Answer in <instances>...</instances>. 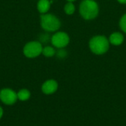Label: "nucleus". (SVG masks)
Instances as JSON below:
<instances>
[{
	"label": "nucleus",
	"mask_w": 126,
	"mask_h": 126,
	"mask_svg": "<svg viewBox=\"0 0 126 126\" xmlns=\"http://www.w3.org/2000/svg\"><path fill=\"white\" fill-rule=\"evenodd\" d=\"M110 42L109 39L102 35H97L92 37L89 42L90 50L95 55H100L106 53L109 49Z\"/></svg>",
	"instance_id": "f257e3e1"
},
{
	"label": "nucleus",
	"mask_w": 126,
	"mask_h": 126,
	"mask_svg": "<svg viewBox=\"0 0 126 126\" xmlns=\"http://www.w3.org/2000/svg\"><path fill=\"white\" fill-rule=\"evenodd\" d=\"M79 12L85 20L94 19L99 13L98 4L94 0H83L80 4Z\"/></svg>",
	"instance_id": "f03ea898"
},
{
	"label": "nucleus",
	"mask_w": 126,
	"mask_h": 126,
	"mask_svg": "<svg viewBox=\"0 0 126 126\" xmlns=\"http://www.w3.org/2000/svg\"><path fill=\"white\" fill-rule=\"evenodd\" d=\"M60 19L51 13L41 15V26L47 32H56L61 27Z\"/></svg>",
	"instance_id": "7ed1b4c3"
},
{
	"label": "nucleus",
	"mask_w": 126,
	"mask_h": 126,
	"mask_svg": "<svg viewBox=\"0 0 126 126\" xmlns=\"http://www.w3.org/2000/svg\"><path fill=\"white\" fill-rule=\"evenodd\" d=\"M43 46L40 41H32L25 44L23 48L24 55L29 58H34L42 54Z\"/></svg>",
	"instance_id": "20e7f679"
},
{
	"label": "nucleus",
	"mask_w": 126,
	"mask_h": 126,
	"mask_svg": "<svg viewBox=\"0 0 126 126\" xmlns=\"http://www.w3.org/2000/svg\"><path fill=\"white\" fill-rule=\"evenodd\" d=\"M50 40L52 46L58 49L66 47L70 41L69 35L66 32L61 31L56 32L54 35H52Z\"/></svg>",
	"instance_id": "39448f33"
},
{
	"label": "nucleus",
	"mask_w": 126,
	"mask_h": 126,
	"mask_svg": "<svg viewBox=\"0 0 126 126\" xmlns=\"http://www.w3.org/2000/svg\"><path fill=\"white\" fill-rule=\"evenodd\" d=\"M17 94L10 89H4L0 92V100L7 105H13L17 100Z\"/></svg>",
	"instance_id": "423d86ee"
},
{
	"label": "nucleus",
	"mask_w": 126,
	"mask_h": 126,
	"mask_svg": "<svg viewBox=\"0 0 126 126\" xmlns=\"http://www.w3.org/2000/svg\"><path fill=\"white\" fill-rule=\"evenodd\" d=\"M58 88V82L52 79L45 81L41 86L42 92L46 94H52L55 93L57 91Z\"/></svg>",
	"instance_id": "0eeeda50"
},
{
	"label": "nucleus",
	"mask_w": 126,
	"mask_h": 126,
	"mask_svg": "<svg viewBox=\"0 0 126 126\" xmlns=\"http://www.w3.org/2000/svg\"><path fill=\"white\" fill-rule=\"evenodd\" d=\"M110 44L114 46L121 45L124 41V35L120 32H114L111 33L109 39Z\"/></svg>",
	"instance_id": "6e6552de"
},
{
	"label": "nucleus",
	"mask_w": 126,
	"mask_h": 126,
	"mask_svg": "<svg viewBox=\"0 0 126 126\" xmlns=\"http://www.w3.org/2000/svg\"><path fill=\"white\" fill-rule=\"evenodd\" d=\"M51 2L49 0H39L37 3V9L41 14L47 13L50 9Z\"/></svg>",
	"instance_id": "1a4fd4ad"
},
{
	"label": "nucleus",
	"mask_w": 126,
	"mask_h": 126,
	"mask_svg": "<svg viewBox=\"0 0 126 126\" xmlns=\"http://www.w3.org/2000/svg\"><path fill=\"white\" fill-rule=\"evenodd\" d=\"M55 53H56V51H55V48L51 46H46V47H43L42 54L47 58H51V57L54 56L55 55Z\"/></svg>",
	"instance_id": "9d476101"
},
{
	"label": "nucleus",
	"mask_w": 126,
	"mask_h": 126,
	"mask_svg": "<svg viewBox=\"0 0 126 126\" xmlns=\"http://www.w3.org/2000/svg\"><path fill=\"white\" fill-rule=\"evenodd\" d=\"M17 96H18V98L20 100L24 101V100H28L30 98V92L27 89H21L18 92Z\"/></svg>",
	"instance_id": "9b49d317"
},
{
	"label": "nucleus",
	"mask_w": 126,
	"mask_h": 126,
	"mask_svg": "<svg viewBox=\"0 0 126 126\" xmlns=\"http://www.w3.org/2000/svg\"><path fill=\"white\" fill-rule=\"evenodd\" d=\"M75 11V6L73 2L68 1L64 6V12L67 15H72Z\"/></svg>",
	"instance_id": "f8f14e48"
},
{
	"label": "nucleus",
	"mask_w": 126,
	"mask_h": 126,
	"mask_svg": "<svg viewBox=\"0 0 126 126\" xmlns=\"http://www.w3.org/2000/svg\"><path fill=\"white\" fill-rule=\"evenodd\" d=\"M119 26L120 27V29L126 33V13H125L121 18H120V22H119Z\"/></svg>",
	"instance_id": "ddd939ff"
},
{
	"label": "nucleus",
	"mask_w": 126,
	"mask_h": 126,
	"mask_svg": "<svg viewBox=\"0 0 126 126\" xmlns=\"http://www.w3.org/2000/svg\"><path fill=\"white\" fill-rule=\"evenodd\" d=\"M55 54L57 55L58 58L63 59V58H66V56L67 55V52L63 48H61V49H58V50L56 52Z\"/></svg>",
	"instance_id": "4468645a"
},
{
	"label": "nucleus",
	"mask_w": 126,
	"mask_h": 126,
	"mask_svg": "<svg viewBox=\"0 0 126 126\" xmlns=\"http://www.w3.org/2000/svg\"><path fill=\"white\" fill-rule=\"evenodd\" d=\"M117 1L120 4H126V0H117Z\"/></svg>",
	"instance_id": "2eb2a0df"
},
{
	"label": "nucleus",
	"mask_w": 126,
	"mask_h": 126,
	"mask_svg": "<svg viewBox=\"0 0 126 126\" xmlns=\"http://www.w3.org/2000/svg\"><path fill=\"white\" fill-rule=\"evenodd\" d=\"M2 115H3V110H2L1 107L0 106V118L2 117Z\"/></svg>",
	"instance_id": "dca6fc26"
},
{
	"label": "nucleus",
	"mask_w": 126,
	"mask_h": 126,
	"mask_svg": "<svg viewBox=\"0 0 126 126\" xmlns=\"http://www.w3.org/2000/svg\"><path fill=\"white\" fill-rule=\"evenodd\" d=\"M67 1H70V2H74V1H75L76 0H66Z\"/></svg>",
	"instance_id": "f3484780"
}]
</instances>
